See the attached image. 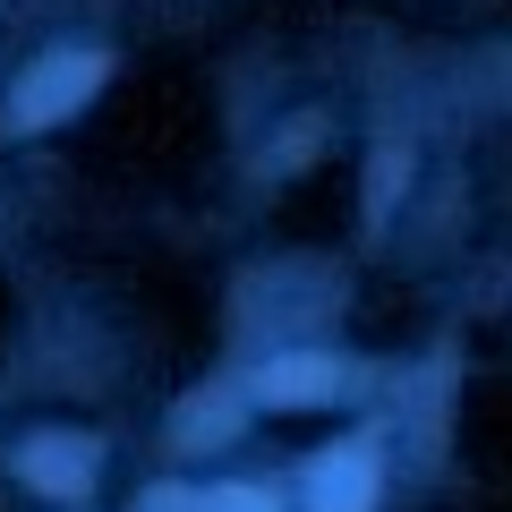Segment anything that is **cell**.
I'll use <instances>...</instances> for the list:
<instances>
[{"label": "cell", "mask_w": 512, "mask_h": 512, "mask_svg": "<svg viewBox=\"0 0 512 512\" xmlns=\"http://www.w3.org/2000/svg\"><path fill=\"white\" fill-rule=\"evenodd\" d=\"M94 86H103V52H52V60H35L26 86L9 94V128H52V120H69Z\"/></svg>", "instance_id": "obj_1"}, {"label": "cell", "mask_w": 512, "mask_h": 512, "mask_svg": "<svg viewBox=\"0 0 512 512\" xmlns=\"http://www.w3.org/2000/svg\"><path fill=\"white\" fill-rule=\"evenodd\" d=\"M376 504V453L367 444H333L308 470V512H367Z\"/></svg>", "instance_id": "obj_2"}, {"label": "cell", "mask_w": 512, "mask_h": 512, "mask_svg": "<svg viewBox=\"0 0 512 512\" xmlns=\"http://www.w3.org/2000/svg\"><path fill=\"white\" fill-rule=\"evenodd\" d=\"M333 384H342V359H325V350H291V359H265L256 393H265L274 410H299V402H333Z\"/></svg>", "instance_id": "obj_3"}, {"label": "cell", "mask_w": 512, "mask_h": 512, "mask_svg": "<svg viewBox=\"0 0 512 512\" xmlns=\"http://www.w3.org/2000/svg\"><path fill=\"white\" fill-rule=\"evenodd\" d=\"M18 470L35 478L43 495H86V478H94V444L86 436H35L18 453Z\"/></svg>", "instance_id": "obj_4"}, {"label": "cell", "mask_w": 512, "mask_h": 512, "mask_svg": "<svg viewBox=\"0 0 512 512\" xmlns=\"http://www.w3.org/2000/svg\"><path fill=\"white\" fill-rule=\"evenodd\" d=\"M222 419H239V393H197V402L180 410V444H214Z\"/></svg>", "instance_id": "obj_5"}, {"label": "cell", "mask_w": 512, "mask_h": 512, "mask_svg": "<svg viewBox=\"0 0 512 512\" xmlns=\"http://www.w3.org/2000/svg\"><path fill=\"white\" fill-rule=\"evenodd\" d=\"M402 171H410V163H402V146H384V154H376V188H367V214H384V205H393Z\"/></svg>", "instance_id": "obj_6"}, {"label": "cell", "mask_w": 512, "mask_h": 512, "mask_svg": "<svg viewBox=\"0 0 512 512\" xmlns=\"http://www.w3.org/2000/svg\"><path fill=\"white\" fill-rule=\"evenodd\" d=\"M205 512H282V504L265 487H214V495H205Z\"/></svg>", "instance_id": "obj_7"}, {"label": "cell", "mask_w": 512, "mask_h": 512, "mask_svg": "<svg viewBox=\"0 0 512 512\" xmlns=\"http://www.w3.org/2000/svg\"><path fill=\"white\" fill-rule=\"evenodd\" d=\"M146 512H205V495H188V487H154Z\"/></svg>", "instance_id": "obj_8"}]
</instances>
